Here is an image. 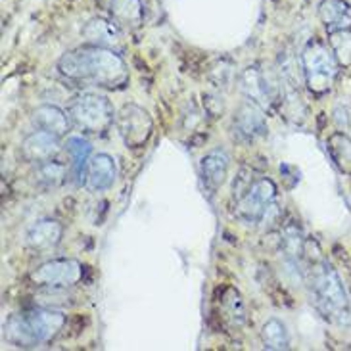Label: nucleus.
<instances>
[{"instance_id": "obj_1", "label": "nucleus", "mask_w": 351, "mask_h": 351, "mask_svg": "<svg viewBox=\"0 0 351 351\" xmlns=\"http://www.w3.org/2000/svg\"><path fill=\"white\" fill-rule=\"evenodd\" d=\"M58 71L79 86L119 88L129 81V69L119 52L96 45H83L62 54Z\"/></svg>"}, {"instance_id": "obj_2", "label": "nucleus", "mask_w": 351, "mask_h": 351, "mask_svg": "<svg viewBox=\"0 0 351 351\" xmlns=\"http://www.w3.org/2000/svg\"><path fill=\"white\" fill-rule=\"evenodd\" d=\"M309 288L317 311L326 321L340 326L351 324V304L342 278L326 259H319L309 267Z\"/></svg>"}, {"instance_id": "obj_3", "label": "nucleus", "mask_w": 351, "mask_h": 351, "mask_svg": "<svg viewBox=\"0 0 351 351\" xmlns=\"http://www.w3.org/2000/svg\"><path fill=\"white\" fill-rule=\"evenodd\" d=\"M66 326V315L56 309L37 307L23 313L12 315L4 326V336L16 348H37L52 342Z\"/></svg>"}, {"instance_id": "obj_4", "label": "nucleus", "mask_w": 351, "mask_h": 351, "mask_svg": "<svg viewBox=\"0 0 351 351\" xmlns=\"http://www.w3.org/2000/svg\"><path fill=\"white\" fill-rule=\"evenodd\" d=\"M234 213L247 225L263 223L276 208V184L267 177L252 179L242 171L232 186Z\"/></svg>"}, {"instance_id": "obj_5", "label": "nucleus", "mask_w": 351, "mask_h": 351, "mask_svg": "<svg viewBox=\"0 0 351 351\" xmlns=\"http://www.w3.org/2000/svg\"><path fill=\"white\" fill-rule=\"evenodd\" d=\"M300 62H302L304 83L311 95L323 96L332 90L342 66L334 56L330 45L319 38H311L302 50Z\"/></svg>"}, {"instance_id": "obj_6", "label": "nucleus", "mask_w": 351, "mask_h": 351, "mask_svg": "<svg viewBox=\"0 0 351 351\" xmlns=\"http://www.w3.org/2000/svg\"><path fill=\"white\" fill-rule=\"evenodd\" d=\"M67 115L81 133L104 134L115 123L117 114L106 96L85 93L69 104Z\"/></svg>"}, {"instance_id": "obj_7", "label": "nucleus", "mask_w": 351, "mask_h": 351, "mask_svg": "<svg viewBox=\"0 0 351 351\" xmlns=\"http://www.w3.org/2000/svg\"><path fill=\"white\" fill-rule=\"evenodd\" d=\"M238 86L246 100L254 102L265 112H271L282 102V79L275 71L259 66H247L238 75Z\"/></svg>"}, {"instance_id": "obj_8", "label": "nucleus", "mask_w": 351, "mask_h": 351, "mask_svg": "<svg viewBox=\"0 0 351 351\" xmlns=\"http://www.w3.org/2000/svg\"><path fill=\"white\" fill-rule=\"evenodd\" d=\"M85 276V265L73 257H56L37 265L29 273L31 285L45 292H62L79 285Z\"/></svg>"}, {"instance_id": "obj_9", "label": "nucleus", "mask_w": 351, "mask_h": 351, "mask_svg": "<svg viewBox=\"0 0 351 351\" xmlns=\"http://www.w3.org/2000/svg\"><path fill=\"white\" fill-rule=\"evenodd\" d=\"M115 129L129 150H141L154 133L152 115L143 106L125 104L115 115Z\"/></svg>"}, {"instance_id": "obj_10", "label": "nucleus", "mask_w": 351, "mask_h": 351, "mask_svg": "<svg viewBox=\"0 0 351 351\" xmlns=\"http://www.w3.org/2000/svg\"><path fill=\"white\" fill-rule=\"evenodd\" d=\"M265 110L259 108L250 100H244L238 106L237 112L232 115V129L234 133L244 138L247 143L261 138L267 134V117Z\"/></svg>"}, {"instance_id": "obj_11", "label": "nucleus", "mask_w": 351, "mask_h": 351, "mask_svg": "<svg viewBox=\"0 0 351 351\" xmlns=\"http://www.w3.org/2000/svg\"><path fill=\"white\" fill-rule=\"evenodd\" d=\"M81 37L85 45H96V47L121 50L123 48V31L110 18H93L86 21L81 29Z\"/></svg>"}, {"instance_id": "obj_12", "label": "nucleus", "mask_w": 351, "mask_h": 351, "mask_svg": "<svg viewBox=\"0 0 351 351\" xmlns=\"http://www.w3.org/2000/svg\"><path fill=\"white\" fill-rule=\"evenodd\" d=\"M62 138H58L56 134L47 133V131H33L23 138V143L19 146V154L25 162L43 163L48 160H54L60 150H62Z\"/></svg>"}, {"instance_id": "obj_13", "label": "nucleus", "mask_w": 351, "mask_h": 351, "mask_svg": "<svg viewBox=\"0 0 351 351\" xmlns=\"http://www.w3.org/2000/svg\"><path fill=\"white\" fill-rule=\"evenodd\" d=\"M117 163L110 154H93L88 167H86L85 186L93 192H104L112 189L117 180Z\"/></svg>"}, {"instance_id": "obj_14", "label": "nucleus", "mask_w": 351, "mask_h": 351, "mask_svg": "<svg viewBox=\"0 0 351 351\" xmlns=\"http://www.w3.org/2000/svg\"><path fill=\"white\" fill-rule=\"evenodd\" d=\"M31 123L35 129L47 131V133L56 134L58 138H64L71 129V119L67 112L54 104H43L37 106L31 114Z\"/></svg>"}, {"instance_id": "obj_15", "label": "nucleus", "mask_w": 351, "mask_h": 351, "mask_svg": "<svg viewBox=\"0 0 351 351\" xmlns=\"http://www.w3.org/2000/svg\"><path fill=\"white\" fill-rule=\"evenodd\" d=\"M64 237V225L56 219H40L27 230L25 242L35 252H47L56 247Z\"/></svg>"}, {"instance_id": "obj_16", "label": "nucleus", "mask_w": 351, "mask_h": 351, "mask_svg": "<svg viewBox=\"0 0 351 351\" xmlns=\"http://www.w3.org/2000/svg\"><path fill=\"white\" fill-rule=\"evenodd\" d=\"M228 165H230V160H228L225 150L215 148V150L206 154L199 160V175L204 180V186L211 192H215L227 179Z\"/></svg>"}, {"instance_id": "obj_17", "label": "nucleus", "mask_w": 351, "mask_h": 351, "mask_svg": "<svg viewBox=\"0 0 351 351\" xmlns=\"http://www.w3.org/2000/svg\"><path fill=\"white\" fill-rule=\"evenodd\" d=\"M66 150L69 154V173L77 186H83L86 180V167L93 158V146L83 136H69L66 141Z\"/></svg>"}, {"instance_id": "obj_18", "label": "nucleus", "mask_w": 351, "mask_h": 351, "mask_svg": "<svg viewBox=\"0 0 351 351\" xmlns=\"http://www.w3.org/2000/svg\"><path fill=\"white\" fill-rule=\"evenodd\" d=\"M319 19L328 33L351 29V4L348 0H323L319 4Z\"/></svg>"}, {"instance_id": "obj_19", "label": "nucleus", "mask_w": 351, "mask_h": 351, "mask_svg": "<svg viewBox=\"0 0 351 351\" xmlns=\"http://www.w3.org/2000/svg\"><path fill=\"white\" fill-rule=\"evenodd\" d=\"M110 16L121 29H136L144 19L143 0H112Z\"/></svg>"}, {"instance_id": "obj_20", "label": "nucleus", "mask_w": 351, "mask_h": 351, "mask_svg": "<svg viewBox=\"0 0 351 351\" xmlns=\"http://www.w3.org/2000/svg\"><path fill=\"white\" fill-rule=\"evenodd\" d=\"M326 150L336 169L351 177V136L346 131H336L326 138Z\"/></svg>"}, {"instance_id": "obj_21", "label": "nucleus", "mask_w": 351, "mask_h": 351, "mask_svg": "<svg viewBox=\"0 0 351 351\" xmlns=\"http://www.w3.org/2000/svg\"><path fill=\"white\" fill-rule=\"evenodd\" d=\"M261 343L269 351H282L290 348V336L286 330V324L278 319H267L261 326Z\"/></svg>"}, {"instance_id": "obj_22", "label": "nucleus", "mask_w": 351, "mask_h": 351, "mask_svg": "<svg viewBox=\"0 0 351 351\" xmlns=\"http://www.w3.org/2000/svg\"><path fill=\"white\" fill-rule=\"evenodd\" d=\"M35 177H37L38 184H43L47 189H54V186L62 184L66 180L67 167L64 163L56 162V160H48V162L37 163Z\"/></svg>"}, {"instance_id": "obj_23", "label": "nucleus", "mask_w": 351, "mask_h": 351, "mask_svg": "<svg viewBox=\"0 0 351 351\" xmlns=\"http://www.w3.org/2000/svg\"><path fill=\"white\" fill-rule=\"evenodd\" d=\"M328 35H330L328 45L332 48L336 60L340 62V66H351V29L336 31V33H328Z\"/></svg>"}, {"instance_id": "obj_24", "label": "nucleus", "mask_w": 351, "mask_h": 351, "mask_svg": "<svg viewBox=\"0 0 351 351\" xmlns=\"http://www.w3.org/2000/svg\"><path fill=\"white\" fill-rule=\"evenodd\" d=\"M223 309L234 324L244 323V319H246L244 302H242V298H240L237 290H228V295H225V302H223Z\"/></svg>"}, {"instance_id": "obj_25", "label": "nucleus", "mask_w": 351, "mask_h": 351, "mask_svg": "<svg viewBox=\"0 0 351 351\" xmlns=\"http://www.w3.org/2000/svg\"><path fill=\"white\" fill-rule=\"evenodd\" d=\"M334 121H336V125L340 127V129H348L350 127V115H348V110L346 108H336L334 110Z\"/></svg>"}]
</instances>
